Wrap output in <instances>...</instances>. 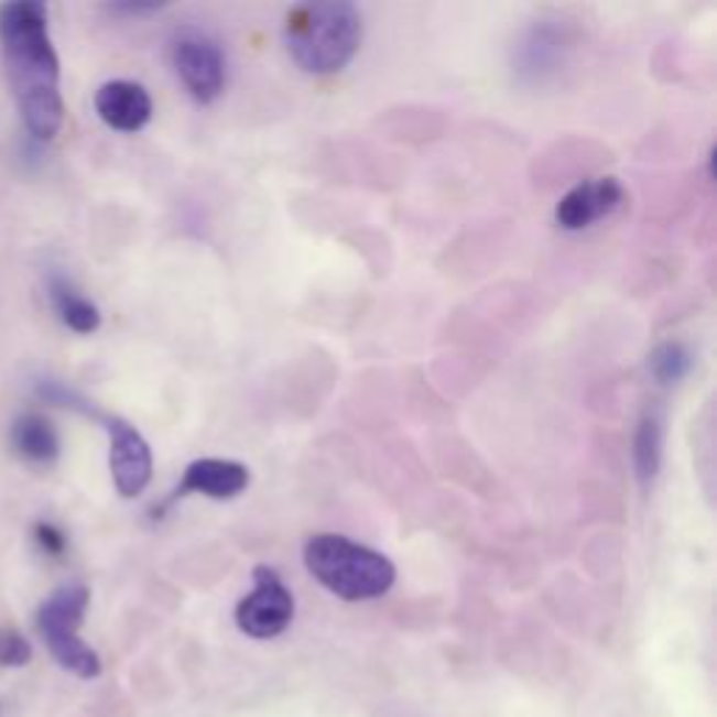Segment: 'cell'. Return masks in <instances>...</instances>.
Returning <instances> with one entry per match:
<instances>
[{
	"mask_svg": "<svg viewBox=\"0 0 717 717\" xmlns=\"http://www.w3.org/2000/svg\"><path fill=\"white\" fill-rule=\"evenodd\" d=\"M0 56L25 135L37 143H51L65 123V101L59 87V54L51 43L45 3H0Z\"/></svg>",
	"mask_w": 717,
	"mask_h": 717,
	"instance_id": "obj_1",
	"label": "cell"
},
{
	"mask_svg": "<svg viewBox=\"0 0 717 717\" xmlns=\"http://www.w3.org/2000/svg\"><path fill=\"white\" fill-rule=\"evenodd\" d=\"M283 40L301 70L339 74L362 45V14L354 3H303L286 14Z\"/></svg>",
	"mask_w": 717,
	"mask_h": 717,
	"instance_id": "obj_2",
	"label": "cell"
},
{
	"mask_svg": "<svg viewBox=\"0 0 717 717\" xmlns=\"http://www.w3.org/2000/svg\"><path fill=\"white\" fill-rule=\"evenodd\" d=\"M303 561L319 586L348 602L376 600L395 583L393 561L370 546L356 544L348 535H312L303 546Z\"/></svg>",
	"mask_w": 717,
	"mask_h": 717,
	"instance_id": "obj_3",
	"label": "cell"
},
{
	"mask_svg": "<svg viewBox=\"0 0 717 717\" xmlns=\"http://www.w3.org/2000/svg\"><path fill=\"white\" fill-rule=\"evenodd\" d=\"M87 606H90V589L85 583H65L37 608V631L62 670L90 681L101 675V659L79 637Z\"/></svg>",
	"mask_w": 717,
	"mask_h": 717,
	"instance_id": "obj_4",
	"label": "cell"
},
{
	"mask_svg": "<svg viewBox=\"0 0 717 717\" xmlns=\"http://www.w3.org/2000/svg\"><path fill=\"white\" fill-rule=\"evenodd\" d=\"M172 65L188 96L199 105H214L227 85V56L208 31L183 25L169 43Z\"/></svg>",
	"mask_w": 717,
	"mask_h": 717,
	"instance_id": "obj_5",
	"label": "cell"
},
{
	"mask_svg": "<svg viewBox=\"0 0 717 717\" xmlns=\"http://www.w3.org/2000/svg\"><path fill=\"white\" fill-rule=\"evenodd\" d=\"M295 619V597L272 566H256L252 591L236 606V626L252 639H275Z\"/></svg>",
	"mask_w": 717,
	"mask_h": 717,
	"instance_id": "obj_6",
	"label": "cell"
},
{
	"mask_svg": "<svg viewBox=\"0 0 717 717\" xmlns=\"http://www.w3.org/2000/svg\"><path fill=\"white\" fill-rule=\"evenodd\" d=\"M110 437V474L116 491L123 499H135L152 482V448L146 437L123 417H101Z\"/></svg>",
	"mask_w": 717,
	"mask_h": 717,
	"instance_id": "obj_7",
	"label": "cell"
},
{
	"mask_svg": "<svg viewBox=\"0 0 717 717\" xmlns=\"http://www.w3.org/2000/svg\"><path fill=\"white\" fill-rule=\"evenodd\" d=\"M626 199V188L613 177H597L577 183L575 188L566 191L561 203L555 205V221L558 227L575 233V230H586L595 221L606 219Z\"/></svg>",
	"mask_w": 717,
	"mask_h": 717,
	"instance_id": "obj_8",
	"label": "cell"
},
{
	"mask_svg": "<svg viewBox=\"0 0 717 717\" xmlns=\"http://www.w3.org/2000/svg\"><path fill=\"white\" fill-rule=\"evenodd\" d=\"M96 112L101 121L116 132H141L149 121H152V96L143 85L129 79H112L96 90Z\"/></svg>",
	"mask_w": 717,
	"mask_h": 717,
	"instance_id": "obj_9",
	"label": "cell"
},
{
	"mask_svg": "<svg viewBox=\"0 0 717 717\" xmlns=\"http://www.w3.org/2000/svg\"><path fill=\"white\" fill-rule=\"evenodd\" d=\"M247 485H250V468L245 463L205 457V460H194L185 468L174 497L203 493L208 499H236L247 491Z\"/></svg>",
	"mask_w": 717,
	"mask_h": 717,
	"instance_id": "obj_10",
	"label": "cell"
},
{
	"mask_svg": "<svg viewBox=\"0 0 717 717\" xmlns=\"http://www.w3.org/2000/svg\"><path fill=\"white\" fill-rule=\"evenodd\" d=\"M566 48H569V43H566L564 29L546 23L533 25L519 43V74L541 82L561 68Z\"/></svg>",
	"mask_w": 717,
	"mask_h": 717,
	"instance_id": "obj_11",
	"label": "cell"
},
{
	"mask_svg": "<svg viewBox=\"0 0 717 717\" xmlns=\"http://www.w3.org/2000/svg\"><path fill=\"white\" fill-rule=\"evenodd\" d=\"M12 446L23 460L34 466H51L59 457V435L54 423L37 412H23L12 423Z\"/></svg>",
	"mask_w": 717,
	"mask_h": 717,
	"instance_id": "obj_12",
	"label": "cell"
},
{
	"mask_svg": "<svg viewBox=\"0 0 717 717\" xmlns=\"http://www.w3.org/2000/svg\"><path fill=\"white\" fill-rule=\"evenodd\" d=\"M48 297L54 312L59 314V319L65 323V328H70L74 334L87 337V334H96L101 328L99 306L93 301H87L79 289H76L68 278L59 275V272H54V275L48 278Z\"/></svg>",
	"mask_w": 717,
	"mask_h": 717,
	"instance_id": "obj_13",
	"label": "cell"
},
{
	"mask_svg": "<svg viewBox=\"0 0 717 717\" xmlns=\"http://www.w3.org/2000/svg\"><path fill=\"white\" fill-rule=\"evenodd\" d=\"M664 457V421L659 412H644L633 437V468L639 482L648 485L656 479Z\"/></svg>",
	"mask_w": 717,
	"mask_h": 717,
	"instance_id": "obj_14",
	"label": "cell"
},
{
	"mask_svg": "<svg viewBox=\"0 0 717 717\" xmlns=\"http://www.w3.org/2000/svg\"><path fill=\"white\" fill-rule=\"evenodd\" d=\"M648 368L659 384H678V381L693 370V354H689V348L684 343L670 339V343H662L650 354Z\"/></svg>",
	"mask_w": 717,
	"mask_h": 717,
	"instance_id": "obj_15",
	"label": "cell"
},
{
	"mask_svg": "<svg viewBox=\"0 0 717 717\" xmlns=\"http://www.w3.org/2000/svg\"><path fill=\"white\" fill-rule=\"evenodd\" d=\"M37 395H40V399H43V401H48V404L62 406V410H74V412H82V415L101 417L99 412H96V406H93L90 401L85 399V395L76 393L74 387L65 384V381H56V379H40V381H37Z\"/></svg>",
	"mask_w": 717,
	"mask_h": 717,
	"instance_id": "obj_16",
	"label": "cell"
},
{
	"mask_svg": "<svg viewBox=\"0 0 717 717\" xmlns=\"http://www.w3.org/2000/svg\"><path fill=\"white\" fill-rule=\"evenodd\" d=\"M31 662V642L18 628H0V667H25Z\"/></svg>",
	"mask_w": 717,
	"mask_h": 717,
	"instance_id": "obj_17",
	"label": "cell"
},
{
	"mask_svg": "<svg viewBox=\"0 0 717 717\" xmlns=\"http://www.w3.org/2000/svg\"><path fill=\"white\" fill-rule=\"evenodd\" d=\"M34 544H37L48 558H62L65 550H68L65 533H62L56 524H51V521H37V524H34Z\"/></svg>",
	"mask_w": 717,
	"mask_h": 717,
	"instance_id": "obj_18",
	"label": "cell"
},
{
	"mask_svg": "<svg viewBox=\"0 0 717 717\" xmlns=\"http://www.w3.org/2000/svg\"><path fill=\"white\" fill-rule=\"evenodd\" d=\"M112 14H127V18H149V14H157L160 7H146V3H112Z\"/></svg>",
	"mask_w": 717,
	"mask_h": 717,
	"instance_id": "obj_19",
	"label": "cell"
}]
</instances>
